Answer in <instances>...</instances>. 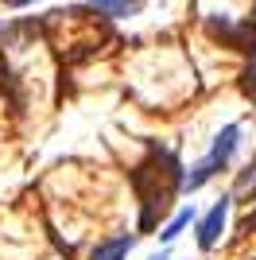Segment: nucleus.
Segmentation results:
<instances>
[{
    "mask_svg": "<svg viewBox=\"0 0 256 260\" xmlns=\"http://www.w3.org/2000/svg\"><path fill=\"white\" fill-rule=\"evenodd\" d=\"M237 144H241V124H225L217 136H213V148L206 159H198L190 167V175L182 179V190H202L206 183H210L217 171H225L229 167V159L237 155Z\"/></svg>",
    "mask_w": 256,
    "mask_h": 260,
    "instance_id": "f03ea898",
    "label": "nucleus"
},
{
    "mask_svg": "<svg viewBox=\"0 0 256 260\" xmlns=\"http://www.w3.org/2000/svg\"><path fill=\"white\" fill-rule=\"evenodd\" d=\"M225 217H229V198H221V202H213V206L206 210V217L198 221V249H202V252H210L213 245L221 241Z\"/></svg>",
    "mask_w": 256,
    "mask_h": 260,
    "instance_id": "7ed1b4c3",
    "label": "nucleus"
},
{
    "mask_svg": "<svg viewBox=\"0 0 256 260\" xmlns=\"http://www.w3.org/2000/svg\"><path fill=\"white\" fill-rule=\"evenodd\" d=\"M132 245H136V241L128 237V233H120V237H113V241H101V245L89 252V260H128Z\"/></svg>",
    "mask_w": 256,
    "mask_h": 260,
    "instance_id": "20e7f679",
    "label": "nucleus"
},
{
    "mask_svg": "<svg viewBox=\"0 0 256 260\" xmlns=\"http://www.w3.org/2000/svg\"><path fill=\"white\" fill-rule=\"evenodd\" d=\"M151 260H167V252H159V256H151Z\"/></svg>",
    "mask_w": 256,
    "mask_h": 260,
    "instance_id": "6e6552de",
    "label": "nucleus"
},
{
    "mask_svg": "<svg viewBox=\"0 0 256 260\" xmlns=\"http://www.w3.org/2000/svg\"><path fill=\"white\" fill-rule=\"evenodd\" d=\"M252 23H256V16H252Z\"/></svg>",
    "mask_w": 256,
    "mask_h": 260,
    "instance_id": "9b49d317",
    "label": "nucleus"
},
{
    "mask_svg": "<svg viewBox=\"0 0 256 260\" xmlns=\"http://www.w3.org/2000/svg\"><path fill=\"white\" fill-rule=\"evenodd\" d=\"M12 4H31V0H12Z\"/></svg>",
    "mask_w": 256,
    "mask_h": 260,
    "instance_id": "1a4fd4ad",
    "label": "nucleus"
},
{
    "mask_svg": "<svg viewBox=\"0 0 256 260\" xmlns=\"http://www.w3.org/2000/svg\"><path fill=\"white\" fill-rule=\"evenodd\" d=\"M245 89L256 98V47H252V62H248V70H245Z\"/></svg>",
    "mask_w": 256,
    "mask_h": 260,
    "instance_id": "0eeeda50",
    "label": "nucleus"
},
{
    "mask_svg": "<svg viewBox=\"0 0 256 260\" xmlns=\"http://www.w3.org/2000/svg\"><path fill=\"white\" fill-rule=\"evenodd\" d=\"M252 221H256V214H252V217H248V225H252Z\"/></svg>",
    "mask_w": 256,
    "mask_h": 260,
    "instance_id": "9d476101",
    "label": "nucleus"
},
{
    "mask_svg": "<svg viewBox=\"0 0 256 260\" xmlns=\"http://www.w3.org/2000/svg\"><path fill=\"white\" fill-rule=\"evenodd\" d=\"M190 221H194V210H190V206H182L179 214L171 217V225H167V229L159 233V237H163V245H171V241H179V233H182L186 225H190Z\"/></svg>",
    "mask_w": 256,
    "mask_h": 260,
    "instance_id": "423d86ee",
    "label": "nucleus"
},
{
    "mask_svg": "<svg viewBox=\"0 0 256 260\" xmlns=\"http://www.w3.org/2000/svg\"><path fill=\"white\" fill-rule=\"evenodd\" d=\"M144 4H148V0H93L89 8L101 12V16H109V20H124V16H136Z\"/></svg>",
    "mask_w": 256,
    "mask_h": 260,
    "instance_id": "39448f33",
    "label": "nucleus"
},
{
    "mask_svg": "<svg viewBox=\"0 0 256 260\" xmlns=\"http://www.w3.org/2000/svg\"><path fill=\"white\" fill-rule=\"evenodd\" d=\"M132 186L140 194V229H155L163 214L171 210L175 194L182 190V167L171 152H151L148 163H140L132 171Z\"/></svg>",
    "mask_w": 256,
    "mask_h": 260,
    "instance_id": "f257e3e1",
    "label": "nucleus"
}]
</instances>
